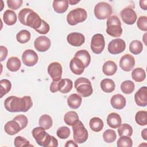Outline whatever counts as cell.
Returning a JSON list of instances; mask_svg holds the SVG:
<instances>
[{"mask_svg":"<svg viewBox=\"0 0 147 147\" xmlns=\"http://www.w3.org/2000/svg\"><path fill=\"white\" fill-rule=\"evenodd\" d=\"M33 102L30 96H24L22 98L16 96L7 97L4 102V106L9 112H26L32 106Z\"/></svg>","mask_w":147,"mask_h":147,"instance_id":"obj_1","label":"cell"},{"mask_svg":"<svg viewBox=\"0 0 147 147\" xmlns=\"http://www.w3.org/2000/svg\"><path fill=\"white\" fill-rule=\"evenodd\" d=\"M20 22L34 30L38 29L41 24L42 19L35 11L29 8H24L18 13Z\"/></svg>","mask_w":147,"mask_h":147,"instance_id":"obj_2","label":"cell"},{"mask_svg":"<svg viewBox=\"0 0 147 147\" xmlns=\"http://www.w3.org/2000/svg\"><path fill=\"white\" fill-rule=\"evenodd\" d=\"M43 127H36L32 130V136L36 142L43 147H57L58 141L53 136L49 135Z\"/></svg>","mask_w":147,"mask_h":147,"instance_id":"obj_3","label":"cell"},{"mask_svg":"<svg viewBox=\"0 0 147 147\" xmlns=\"http://www.w3.org/2000/svg\"><path fill=\"white\" fill-rule=\"evenodd\" d=\"M106 33L111 37H118L122 35L121 23L117 16H110L106 22Z\"/></svg>","mask_w":147,"mask_h":147,"instance_id":"obj_4","label":"cell"},{"mask_svg":"<svg viewBox=\"0 0 147 147\" xmlns=\"http://www.w3.org/2000/svg\"><path fill=\"white\" fill-rule=\"evenodd\" d=\"M74 86L77 92L83 97L90 96L93 92L91 82L86 78L77 79L74 83Z\"/></svg>","mask_w":147,"mask_h":147,"instance_id":"obj_5","label":"cell"},{"mask_svg":"<svg viewBox=\"0 0 147 147\" xmlns=\"http://www.w3.org/2000/svg\"><path fill=\"white\" fill-rule=\"evenodd\" d=\"M87 17V13L83 8H76L69 12L67 16V21L69 25L74 26L84 21Z\"/></svg>","mask_w":147,"mask_h":147,"instance_id":"obj_6","label":"cell"},{"mask_svg":"<svg viewBox=\"0 0 147 147\" xmlns=\"http://www.w3.org/2000/svg\"><path fill=\"white\" fill-rule=\"evenodd\" d=\"M72 130L74 140L76 143L82 144L87 141L88 137V131L82 121H79L73 125Z\"/></svg>","mask_w":147,"mask_h":147,"instance_id":"obj_7","label":"cell"},{"mask_svg":"<svg viewBox=\"0 0 147 147\" xmlns=\"http://www.w3.org/2000/svg\"><path fill=\"white\" fill-rule=\"evenodd\" d=\"M94 14L98 20H105L108 18L112 14L113 10L111 6L105 2L98 3L94 7Z\"/></svg>","mask_w":147,"mask_h":147,"instance_id":"obj_8","label":"cell"},{"mask_svg":"<svg viewBox=\"0 0 147 147\" xmlns=\"http://www.w3.org/2000/svg\"><path fill=\"white\" fill-rule=\"evenodd\" d=\"M90 47L92 51L94 53H101L105 47V38L103 34L100 33H96L94 34L92 37Z\"/></svg>","mask_w":147,"mask_h":147,"instance_id":"obj_9","label":"cell"},{"mask_svg":"<svg viewBox=\"0 0 147 147\" xmlns=\"http://www.w3.org/2000/svg\"><path fill=\"white\" fill-rule=\"evenodd\" d=\"M107 49L109 52L112 55L119 54L126 49V43L121 38H115L109 43Z\"/></svg>","mask_w":147,"mask_h":147,"instance_id":"obj_10","label":"cell"},{"mask_svg":"<svg viewBox=\"0 0 147 147\" xmlns=\"http://www.w3.org/2000/svg\"><path fill=\"white\" fill-rule=\"evenodd\" d=\"M62 72V66L58 62L51 63L48 67V73L53 81L58 82L61 79Z\"/></svg>","mask_w":147,"mask_h":147,"instance_id":"obj_11","label":"cell"},{"mask_svg":"<svg viewBox=\"0 0 147 147\" xmlns=\"http://www.w3.org/2000/svg\"><path fill=\"white\" fill-rule=\"evenodd\" d=\"M38 60V55L32 49L25 50L22 55V61L26 66L32 67L37 64Z\"/></svg>","mask_w":147,"mask_h":147,"instance_id":"obj_12","label":"cell"},{"mask_svg":"<svg viewBox=\"0 0 147 147\" xmlns=\"http://www.w3.org/2000/svg\"><path fill=\"white\" fill-rule=\"evenodd\" d=\"M121 17L122 21L127 25H133L137 20V14L135 11L130 7H125L121 11Z\"/></svg>","mask_w":147,"mask_h":147,"instance_id":"obj_13","label":"cell"},{"mask_svg":"<svg viewBox=\"0 0 147 147\" xmlns=\"http://www.w3.org/2000/svg\"><path fill=\"white\" fill-rule=\"evenodd\" d=\"M135 65L134 57L130 54H125L122 56L119 61V67L124 71H131Z\"/></svg>","mask_w":147,"mask_h":147,"instance_id":"obj_14","label":"cell"},{"mask_svg":"<svg viewBox=\"0 0 147 147\" xmlns=\"http://www.w3.org/2000/svg\"><path fill=\"white\" fill-rule=\"evenodd\" d=\"M51 45L50 39L44 36H39L36 38L34 42L35 49L39 52H45L48 51Z\"/></svg>","mask_w":147,"mask_h":147,"instance_id":"obj_15","label":"cell"},{"mask_svg":"<svg viewBox=\"0 0 147 147\" xmlns=\"http://www.w3.org/2000/svg\"><path fill=\"white\" fill-rule=\"evenodd\" d=\"M67 40L70 45L74 47H80L85 41V37L80 33L73 32L68 34Z\"/></svg>","mask_w":147,"mask_h":147,"instance_id":"obj_16","label":"cell"},{"mask_svg":"<svg viewBox=\"0 0 147 147\" xmlns=\"http://www.w3.org/2000/svg\"><path fill=\"white\" fill-rule=\"evenodd\" d=\"M136 103L141 107L147 105V88L146 86L141 87L134 95Z\"/></svg>","mask_w":147,"mask_h":147,"instance_id":"obj_17","label":"cell"},{"mask_svg":"<svg viewBox=\"0 0 147 147\" xmlns=\"http://www.w3.org/2000/svg\"><path fill=\"white\" fill-rule=\"evenodd\" d=\"M69 68L74 74L81 75L84 72L86 67L79 59L74 56L70 61Z\"/></svg>","mask_w":147,"mask_h":147,"instance_id":"obj_18","label":"cell"},{"mask_svg":"<svg viewBox=\"0 0 147 147\" xmlns=\"http://www.w3.org/2000/svg\"><path fill=\"white\" fill-rule=\"evenodd\" d=\"M110 103L114 109L121 110L125 107L126 106V98L121 94H117L114 95L110 100Z\"/></svg>","mask_w":147,"mask_h":147,"instance_id":"obj_19","label":"cell"},{"mask_svg":"<svg viewBox=\"0 0 147 147\" xmlns=\"http://www.w3.org/2000/svg\"><path fill=\"white\" fill-rule=\"evenodd\" d=\"M4 130L7 134L13 136L20 131L21 128L19 123L13 119L6 123L4 126Z\"/></svg>","mask_w":147,"mask_h":147,"instance_id":"obj_20","label":"cell"},{"mask_svg":"<svg viewBox=\"0 0 147 147\" xmlns=\"http://www.w3.org/2000/svg\"><path fill=\"white\" fill-rule=\"evenodd\" d=\"M73 82L69 79H61L57 82V90L63 94L69 92L72 88Z\"/></svg>","mask_w":147,"mask_h":147,"instance_id":"obj_21","label":"cell"},{"mask_svg":"<svg viewBox=\"0 0 147 147\" xmlns=\"http://www.w3.org/2000/svg\"><path fill=\"white\" fill-rule=\"evenodd\" d=\"M107 123L110 127L113 129H117L121 125V117L116 113H111L107 116Z\"/></svg>","mask_w":147,"mask_h":147,"instance_id":"obj_22","label":"cell"},{"mask_svg":"<svg viewBox=\"0 0 147 147\" xmlns=\"http://www.w3.org/2000/svg\"><path fill=\"white\" fill-rule=\"evenodd\" d=\"M117 71V65L115 62L111 60L106 61L102 67V71L104 74L107 76L114 75Z\"/></svg>","mask_w":147,"mask_h":147,"instance_id":"obj_23","label":"cell"},{"mask_svg":"<svg viewBox=\"0 0 147 147\" xmlns=\"http://www.w3.org/2000/svg\"><path fill=\"white\" fill-rule=\"evenodd\" d=\"M82 97L77 94H72L67 98L68 106L72 109H78L82 104Z\"/></svg>","mask_w":147,"mask_h":147,"instance_id":"obj_24","label":"cell"},{"mask_svg":"<svg viewBox=\"0 0 147 147\" xmlns=\"http://www.w3.org/2000/svg\"><path fill=\"white\" fill-rule=\"evenodd\" d=\"M3 20L5 24L13 25L16 24L17 20L16 13L11 10H6L3 15Z\"/></svg>","mask_w":147,"mask_h":147,"instance_id":"obj_25","label":"cell"},{"mask_svg":"<svg viewBox=\"0 0 147 147\" xmlns=\"http://www.w3.org/2000/svg\"><path fill=\"white\" fill-rule=\"evenodd\" d=\"M21 66V62L20 60L18 57L14 56L10 57L6 63L7 68L11 72H16L18 71Z\"/></svg>","mask_w":147,"mask_h":147,"instance_id":"obj_26","label":"cell"},{"mask_svg":"<svg viewBox=\"0 0 147 147\" xmlns=\"http://www.w3.org/2000/svg\"><path fill=\"white\" fill-rule=\"evenodd\" d=\"M68 1H53V8L55 12L57 13H63L65 12L68 7Z\"/></svg>","mask_w":147,"mask_h":147,"instance_id":"obj_27","label":"cell"},{"mask_svg":"<svg viewBox=\"0 0 147 147\" xmlns=\"http://www.w3.org/2000/svg\"><path fill=\"white\" fill-rule=\"evenodd\" d=\"M64 121L67 125L72 126L79 121V116L76 112L70 111L65 114L64 116Z\"/></svg>","mask_w":147,"mask_h":147,"instance_id":"obj_28","label":"cell"},{"mask_svg":"<svg viewBox=\"0 0 147 147\" xmlns=\"http://www.w3.org/2000/svg\"><path fill=\"white\" fill-rule=\"evenodd\" d=\"M75 57L79 59L84 64L86 68L87 67L91 62V56L89 52L84 49L78 51L75 54Z\"/></svg>","mask_w":147,"mask_h":147,"instance_id":"obj_29","label":"cell"},{"mask_svg":"<svg viewBox=\"0 0 147 147\" xmlns=\"http://www.w3.org/2000/svg\"><path fill=\"white\" fill-rule=\"evenodd\" d=\"M100 87L103 91L106 93L112 92L115 88L114 82L110 79H103L100 82Z\"/></svg>","mask_w":147,"mask_h":147,"instance_id":"obj_30","label":"cell"},{"mask_svg":"<svg viewBox=\"0 0 147 147\" xmlns=\"http://www.w3.org/2000/svg\"><path fill=\"white\" fill-rule=\"evenodd\" d=\"M89 125L90 129L92 131L95 132H99L103 129L104 123L100 118L93 117L90 119Z\"/></svg>","mask_w":147,"mask_h":147,"instance_id":"obj_31","label":"cell"},{"mask_svg":"<svg viewBox=\"0 0 147 147\" xmlns=\"http://www.w3.org/2000/svg\"><path fill=\"white\" fill-rule=\"evenodd\" d=\"M132 79L137 82H141L144 81L146 78L145 71L140 67L136 68L131 72Z\"/></svg>","mask_w":147,"mask_h":147,"instance_id":"obj_32","label":"cell"},{"mask_svg":"<svg viewBox=\"0 0 147 147\" xmlns=\"http://www.w3.org/2000/svg\"><path fill=\"white\" fill-rule=\"evenodd\" d=\"M40 126L43 127L45 130L49 129L53 124L52 119L48 114H43L39 118Z\"/></svg>","mask_w":147,"mask_h":147,"instance_id":"obj_33","label":"cell"},{"mask_svg":"<svg viewBox=\"0 0 147 147\" xmlns=\"http://www.w3.org/2000/svg\"><path fill=\"white\" fill-rule=\"evenodd\" d=\"M118 133L120 137L121 136L131 137L133 134V128L130 125L127 123L121 124L118 127Z\"/></svg>","mask_w":147,"mask_h":147,"instance_id":"obj_34","label":"cell"},{"mask_svg":"<svg viewBox=\"0 0 147 147\" xmlns=\"http://www.w3.org/2000/svg\"><path fill=\"white\" fill-rule=\"evenodd\" d=\"M143 49L142 43L139 40H133L129 45V51L134 55H138L141 53Z\"/></svg>","mask_w":147,"mask_h":147,"instance_id":"obj_35","label":"cell"},{"mask_svg":"<svg viewBox=\"0 0 147 147\" xmlns=\"http://www.w3.org/2000/svg\"><path fill=\"white\" fill-rule=\"evenodd\" d=\"M30 33L27 30H21L16 35V39L18 42L24 44L28 42L30 39Z\"/></svg>","mask_w":147,"mask_h":147,"instance_id":"obj_36","label":"cell"},{"mask_svg":"<svg viewBox=\"0 0 147 147\" xmlns=\"http://www.w3.org/2000/svg\"><path fill=\"white\" fill-rule=\"evenodd\" d=\"M134 83L130 80H125L121 84V91L126 94H130L132 93L134 90Z\"/></svg>","mask_w":147,"mask_h":147,"instance_id":"obj_37","label":"cell"},{"mask_svg":"<svg viewBox=\"0 0 147 147\" xmlns=\"http://www.w3.org/2000/svg\"><path fill=\"white\" fill-rule=\"evenodd\" d=\"M136 123L140 126H146L147 124V112L146 111H139L135 116Z\"/></svg>","mask_w":147,"mask_h":147,"instance_id":"obj_38","label":"cell"},{"mask_svg":"<svg viewBox=\"0 0 147 147\" xmlns=\"http://www.w3.org/2000/svg\"><path fill=\"white\" fill-rule=\"evenodd\" d=\"M1 84V98L8 93L11 88V83L8 79H2L0 81Z\"/></svg>","mask_w":147,"mask_h":147,"instance_id":"obj_39","label":"cell"},{"mask_svg":"<svg viewBox=\"0 0 147 147\" xmlns=\"http://www.w3.org/2000/svg\"><path fill=\"white\" fill-rule=\"evenodd\" d=\"M115 131L113 129H107L103 133V140L107 143H112L116 140Z\"/></svg>","mask_w":147,"mask_h":147,"instance_id":"obj_40","label":"cell"},{"mask_svg":"<svg viewBox=\"0 0 147 147\" xmlns=\"http://www.w3.org/2000/svg\"><path fill=\"white\" fill-rule=\"evenodd\" d=\"M132 145L133 141L130 137L121 136L117 141L118 147H131Z\"/></svg>","mask_w":147,"mask_h":147,"instance_id":"obj_41","label":"cell"},{"mask_svg":"<svg viewBox=\"0 0 147 147\" xmlns=\"http://www.w3.org/2000/svg\"><path fill=\"white\" fill-rule=\"evenodd\" d=\"M14 145L16 147H22V146H32L33 145H30L29 141L25 138L21 136H17L15 138L14 141Z\"/></svg>","mask_w":147,"mask_h":147,"instance_id":"obj_42","label":"cell"},{"mask_svg":"<svg viewBox=\"0 0 147 147\" xmlns=\"http://www.w3.org/2000/svg\"><path fill=\"white\" fill-rule=\"evenodd\" d=\"M56 134L61 139H66L70 135V130L67 126H62L57 129Z\"/></svg>","mask_w":147,"mask_h":147,"instance_id":"obj_43","label":"cell"},{"mask_svg":"<svg viewBox=\"0 0 147 147\" xmlns=\"http://www.w3.org/2000/svg\"><path fill=\"white\" fill-rule=\"evenodd\" d=\"M13 119L19 123V125L21 126V130L25 128L28 125V118L24 115H22V114L18 115L16 116Z\"/></svg>","mask_w":147,"mask_h":147,"instance_id":"obj_44","label":"cell"},{"mask_svg":"<svg viewBox=\"0 0 147 147\" xmlns=\"http://www.w3.org/2000/svg\"><path fill=\"white\" fill-rule=\"evenodd\" d=\"M137 25L138 28L144 32L147 31V17L146 16H140L137 20Z\"/></svg>","mask_w":147,"mask_h":147,"instance_id":"obj_45","label":"cell"},{"mask_svg":"<svg viewBox=\"0 0 147 147\" xmlns=\"http://www.w3.org/2000/svg\"><path fill=\"white\" fill-rule=\"evenodd\" d=\"M49 30H50V26L49 24L47 22H45L44 20H42L41 24L40 26L35 30L40 34H45L49 32Z\"/></svg>","mask_w":147,"mask_h":147,"instance_id":"obj_46","label":"cell"},{"mask_svg":"<svg viewBox=\"0 0 147 147\" xmlns=\"http://www.w3.org/2000/svg\"><path fill=\"white\" fill-rule=\"evenodd\" d=\"M22 2L23 1L22 0H7V4L8 7L13 10H17V9L20 8L22 5Z\"/></svg>","mask_w":147,"mask_h":147,"instance_id":"obj_47","label":"cell"},{"mask_svg":"<svg viewBox=\"0 0 147 147\" xmlns=\"http://www.w3.org/2000/svg\"><path fill=\"white\" fill-rule=\"evenodd\" d=\"M0 51H1V57H0V60L1 61H3L7 57V53H8V51L7 49V48L4 47L1 45L0 47Z\"/></svg>","mask_w":147,"mask_h":147,"instance_id":"obj_48","label":"cell"},{"mask_svg":"<svg viewBox=\"0 0 147 147\" xmlns=\"http://www.w3.org/2000/svg\"><path fill=\"white\" fill-rule=\"evenodd\" d=\"M140 6L142 9L144 10H147V1L146 0L140 1Z\"/></svg>","mask_w":147,"mask_h":147,"instance_id":"obj_49","label":"cell"},{"mask_svg":"<svg viewBox=\"0 0 147 147\" xmlns=\"http://www.w3.org/2000/svg\"><path fill=\"white\" fill-rule=\"evenodd\" d=\"M65 147H69V146H72V147L76 146V147H77L78 144H76V142H75L72 140H69V141H67L66 142V144H65Z\"/></svg>","mask_w":147,"mask_h":147,"instance_id":"obj_50","label":"cell"},{"mask_svg":"<svg viewBox=\"0 0 147 147\" xmlns=\"http://www.w3.org/2000/svg\"><path fill=\"white\" fill-rule=\"evenodd\" d=\"M141 136L143 138L144 140H147V129L145 128L141 132Z\"/></svg>","mask_w":147,"mask_h":147,"instance_id":"obj_51","label":"cell"},{"mask_svg":"<svg viewBox=\"0 0 147 147\" xmlns=\"http://www.w3.org/2000/svg\"><path fill=\"white\" fill-rule=\"evenodd\" d=\"M79 1H72V0H70V1H68V3L71 5H75L77 3H78Z\"/></svg>","mask_w":147,"mask_h":147,"instance_id":"obj_52","label":"cell"}]
</instances>
